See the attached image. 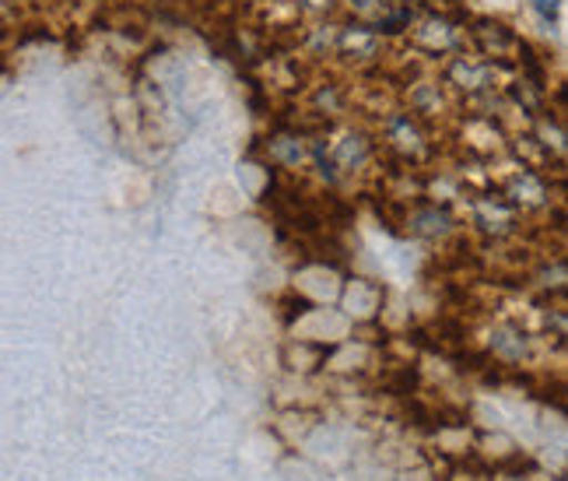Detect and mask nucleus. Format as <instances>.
<instances>
[{
	"mask_svg": "<svg viewBox=\"0 0 568 481\" xmlns=\"http://www.w3.org/2000/svg\"><path fill=\"white\" fill-rule=\"evenodd\" d=\"M474 36V47L480 57H509L516 53L519 57V47H523V39L509 29V26H501V21H491V18H480L477 21V29L470 32Z\"/></svg>",
	"mask_w": 568,
	"mask_h": 481,
	"instance_id": "obj_1",
	"label": "nucleus"
}]
</instances>
